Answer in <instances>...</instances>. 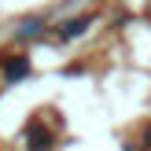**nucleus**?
<instances>
[{
  "label": "nucleus",
  "instance_id": "nucleus-1",
  "mask_svg": "<svg viewBox=\"0 0 151 151\" xmlns=\"http://www.w3.org/2000/svg\"><path fill=\"white\" fill-rule=\"evenodd\" d=\"M26 70H29V63H26V59H22V55L15 59V63H7V78H22V74H26Z\"/></svg>",
  "mask_w": 151,
  "mask_h": 151
}]
</instances>
